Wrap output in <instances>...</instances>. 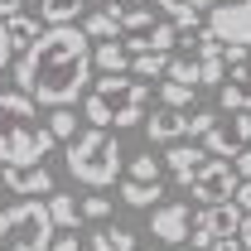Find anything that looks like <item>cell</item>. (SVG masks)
I'll return each mask as SVG.
<instances>
[{"mask_svg": "<svg viewBox=\"0 0 251 251\" xmlns=\"http://www.w3.org/2000/svg\"><path fill=\"white\" fill-rule=\"evenodd\" d=\"M193 97H198V87H188V82H169V77H164V87H159V106L184 111V106H193Z\"/></svg>", "mask_w": 251, "mask_h": 251, "instance_id": "cell-25", "label": "cell"}, {"mask_svg": "<svg viewBox=\"0 0 251 251\" xmlns=\"http://www.w3.org/2000/svg\"><path fill=\"white\" fill-rule=\"evenodd\" d=\"M159 10H164V20H169V25H179V34H198L203 29V25H198V20H203V15H198V10H193V5H184V0H159Z\"/></svg>", "mask_w": 251, "mask_h": 251, "instance_id": "cell-23", "label": "cell"}, {"mask_svg": "<svg viewBox=\"0 0 251 251\" xmlns=\"http://www.w3.org/2000/svg\"><path fill=\"white\" fill-rule=\"evenodd\" d=\"M145 106H150V82H140L135 73H101L87 87L82 101V116L101 130H130V126H145Z\"/></svg>", "mask_w": 251, "mask_h": 251, "instance_id": "cell-2", "label": "cell"}, {"mask_svg": "<svg viewBox=\"0 0 251 251\" xmlns=\"http://www.w3.org/2000/svg\"><path fill=\"white\" fill-rule=\"evenodd\" d=\"M203 29H213L222 44H242V49H251V0L213 5V10H208V25H203Z\"/></svg>", "mask_w": 251, "mask_h": 251, "instance_id": "cell-10", "label": "cell"}, {"mask_svg": "<svg viewBox=\"0 0 251 251\" xmlns=\"http://www.w3.org/2000/svg\"><path fill=\"white\" fill-rule=\"evenodd\" d=\"M218 101L227 111H251V58L237 63V68H227V77H222V87H218Z\"/></svg>", "mask_w": 251, "mask_h": 251, "instance_id": "cell-12", "label": "cell"}, {"mask_svg": "<svg viewBox=\"0 0 251 251\" xmlns=\"http://www.w3.org/2000/svg\"><path fill=\"white\" fill-rule=\"evenodd\" d=\"M92 68H97V73H130V53H126V44H121V39L92 44Z\"/></svg>", "mask_w": 251, "mask_h": 251, "instance_id": "cell-19", "label": "cell"}, {"mask_svg": "<svg viewBox=\"0 0 251 251\" xmlns=\"http://www.w3.org/2000/svg\"><path fill=\"white\" fill-rule=\"evenodd\" d=\"M0 184L5 193H15V198H49L53 193V169L39 159V164H0Z\"/></svg>", "mask_w": 251, "mask_h": 251, "instance_id": "cell-9", "label": "cell"}, {"mask_svg": "<svg viewBox=\"0 0 251 251\" xmlns=\"http://www.w3.org/2000/svg\"><path fill=\"white\" fill-rule=\"evenodd\" d=\"M25 10V0H0V20H10V15H20Z\"/></svg>", "mask_w": 251, "mask_h": 251, "instance_id": "cell-34", "label": "cell"}, {"mask_svg": "<svg viewBox=\"0 0 251 251\" xmlns=\"http://www.w3.org/2000/svg\"><path fill=\"white\" fill-rule=\"evenodd\" d=\"M58 237V227L49 218L44 198H20L10 208H0V251H49Z\"/></svg>", "mask_w": 251, "mask_h": 251, "instance_id": "cell-5", "label": "cell"}, {"mask_svg": "<svg viewBox=\"0 0 251 251\" xmlns=\"http://www.w3.org/2000/svg\"><path fill=\"white\" fill-rule=\"evenodd\" d=\"M87 10V0H34L39 25H77Z\"/></svg>", "mask_w": 251, "mask_h": 251, "instance_id": "cell-16", "label": "cell"}, {"mask_svg": "<svg viewBox=\"0 0 251 251\" xmlns=\"http://www.w3.org/2000/svg\"><path fill=\"white\" fill-rule=\"evenodd\" d=\"M68 174L77 179V184L87 188H106L121 179L126 169V155L121 145H116V135L111 130H101V126H87V130H77L73 140H68Z\"/></svg>", "mask_w": 251, "mask_h": 251, "instance_id": "cell-4", "label": "cell"}, {"mask_svg": "<svg viewBox=\"0 0 251 251\" xmlns=\"http://www.w3.org/2000/svg\"><path fill=\"white\" fill-rule=\"evenodd\" d=\"M213 121H218V111H188V135L203 140V135L213 130Z\"/></svg>", "mask_w": 251, "mask_h": 251, "instance_id": "cell-29", "label": "cell"}, {"mask_svg": "<svg viewBox=\"0 0 251 251\" xmlns=\"http://www.w3.org/2000/svg\"><path fill=\"white\" fill-rule=\"evenodd\" d=\"M184 5H193V10H198V15H203V10H213V5H218V0H184Z\"/></svg>", "mask_w": 251, "mask_h": 251, "instance_id": "cell-37", "label": "cell"}, {"mask_svg": "<svg viewBox=\"0 0 251 251\" xmlns=\"http://www.w3.org/2000/svg\"><path fill=\"white\" fill-rule=\"evenodd\" d=\"M130 5H159V0H130Z\"/></svg>", "mask_w": 251, "mask_h": 251, "instance_id": "cell-38", "label": "cell"}, {"mask_svg": "<svg viewBox=\"0 0 251 251\" xmlns=\"http://www.w3.org/2000/svg\"><path fill=\"white\" fill-rule=\"evenodd\" d=\"M203 164H208V150H203V145H184V140H174V145H169V155H164V169H169L179 184H188Z\"/></svg>", "mask_w": 251, "mask_h": 251, "instance_id": "cell-14", "label": "cell"}, {"mask_svg": "<svg viewBox=\"0 0 251 251\" xmlns=\"http://www.w3.org/2000/svg\"><path fill=\"white\" fill-rule=\"evenodd\" d=\"M82 34L92 44H106V39H121V5H101L97 15L82 20Z\"/></svg>", "mask_w": 251, "mask_h": 251, "instance_id": "cell-15", "label": "cell"}, {"mask_svg": "<svg viewBox=\"0 0 251 251\" xmlns=\"http://www.w3.org/2000/svg\"><path fill=\"white\" fill-rule=\"evenodd\" d=\"M126 179L155 184V179H159V159H155V155H130V164H126Z\"/></svg>", "mask_w": 251, "mask_h": 251, "instance_id": "cell-26", "label": "cell"}, {"mask_svg": "<svg viewBox=\"0 0 251 251\" xmlns=\"http://www.w3.org/2000/svg\"><path fill=\"white\" fill-rule=\"evenodd\" d=\"M237 184H242V179H237V169H232L227 159H213V155H208V164H203L184 188L193 193V198H203V203H227V198L237 193Z\"/></svg>", "mask_w": 251, "mask_h": 251, "instance_id": "cell-8", "label": "cell"}, {"mask_svg": "<svg viewBox=\"0 0 251 251\" xmlns=\"http://www.w3.org/2000/svg\"><path fill=\"white\" fill-rule=\"evenodd\" d=\"M169 82H188V87H198V58H169V73H164Z\"/></svg>", "mask_w": 251, "mask_h": 251, "instance_id": "cell-27", "label": "cell"}, {"mask_svg": "<svg viewBox=\"0 0 251 251\" xmlns=\"http://www.w3.org/2000/svg\"><path fill=\"white\" fill-rule=\"evenodd\" d=\"M44 203H49V218H53V227H58V232H77L82 208H77V198H73V193H58V188H53Z\"/></svg>", "mask_w": 251, "mask_h": 251, "instance_id": "cell-17", "label": "cell"}, {"mask_svg": "<svg viewBox=\"0 0 251 251\" xmlns=\"http://www.w3.org/2000/svg\"><path fill=\"white\" fill-rule=\"evenodd\" d=\"M92 251H135V232L130 227H111V222H97V232L87 237Z\"/></svg>", "mask_w": 251, "mask_h": 251, "instance_id": "cell-18", "label": "cell"}, {"mask_svg": "<svg viewBox=\"0 0 251 251\" xmlns=\"http://www.w3.org/2000/svg\"><path fill=\"white\" fill-rule=\"evenodd\" d=\"M237 237L247 242V251H251V213H242V227H237Z\"/></svg>", "mask_w": 251, "mask_h": 251, "instance_id": "cell-36", "label": "cell"}, {"mask_svg": "<svg viewBox=\"0 0 251 251\" xmlns=\"http://www.w3.org/2000/svg\"><path fill=\"white\" fill-rule=\"evenodd\" d=\"M39 34H44V29H39V15H25V10H20V15L5 20V39H10V49H20V53L29 49Z\"/></svg>", "mask_w": 251, "mask_h": 251, "instance_id": "cell-20", "label": "cell"}, {"mask_svg": "<svg viewBox=\"0 0 251 251\" xmlns=\"http://www.w3.org/2000/svg\"><path fill=\"white\" fill-rule=\"evenodd\" d=\"M159 198H164V184H140V179H121V203L126 208H155Z\"/></svg>", "mask_w": 251, "mask_h": 251, "instance_id": "cell-21", "label": "cell"}, {"mask_svg": "<svg viewBox=\"0 0 251 251\" xmlns=\"http://www.w3.org/2000/svg\"><path fill=\"white\" fill-rule=\"evenodd\" d=\"M169 58L174 53H159V49H145V53H130V73L140 77V82H155L169 73Z\"/></svg>", "mask_w": 251, "mask_h": 251, "instance_id": "cell-22", "label": "cell"}, {"mask_svg": "<svg viewBox=\"0 0 251 251\" xmlns=\"http://www.w3.org/2000/svg\"><path fill=\"white\" fill-rule=\"evenodd\" d=\"M208 251H247V242H242V237H222V242H213Z\"/></svg>", "mask_w": 251, "mask_h": 251, "instance_id": "cell-33", "label": "cell"}, {"mask_svg": "<svg viewBox=\"0 0 251 251\" xmlns=\"http://www.w3.org/2000/svg\"><path fill=\"white\" fill-rule=\"evenodd\" d=\"M49 251H92V247H82L77 237H53V247Z\"/></svg>", "mask_w": 251, "mask_h": 251, "instance_id": "cell-32", "label": "cell"}, {"mask_svg": "<svg viewBox=\"0 0 251 251\" xmlns=\"http://www.w3.org/2000/svg\"><path fill=\"white\" fill-rule=\"evenodd\" d=\"M49 135H53V140H63V145H68V140H73V135H77V111H73V106H49Z\"/></svg>", "mask_w": 251, "mask_h": 251, "instance_id": "cell-24", "label": "cell"}, {"mask_svg": "<svg viewBox=\"0 0 251 251\" xmlns=\"http://www.w3.org/2000/svg\"><path fill=\"white\" fill-rule=\"evenodd\" d=\"M232 169H237V179H251V145H242L232 155Z\"/></svg>", "mask_w": 251, "mask_h": 251, "instance_id": "cell-30", "label": "cell"}, {"mask_svg": "<svg viewBox=\"0 0 251 251\" xmlns=\"http://www.w3.org/2000/svg\"><path fill=\"white\" fill-rule=\"evenodd\" d=\"M0 188H5V184H0Z\"/></svg>", "mask_w": 251, "mask_h": 251, "instance_id": "cell-40", "label": "cell"}, {"mask_svg": "<svg viewBox=\"0 0 251 251\" xmlns=\"http://www.w3.org/2000/svg\"><path fill=\"white\" fill-rule=\"evenodd\" d=\"M145 135H150L155 145H174V140L188 135V116L174 111V106H159L155 116H145Z\"/></svg>", "mask_w": 251, "mask_h": 251, "instance_id": "cell-13", "label": "cell"}, {"mask_svg": "<svg viewBox=\"0 0 251 251\" xmlns=\"http://www.w3.org/2000/svg\"><path fill=\"white\" fill-rule=\"evenodd\" d=\"M188 222H193V208L179 203V198H169V203H159L155 213H150V237L164 242V247H184L188 242Z\"/></svg>", "mask_w": 251, "mask_h": 251, "instance_id": "cell-11", "label": "cell"}, {"mask_svg": "<svg viewBox=\"0 0 251 251\" xmlns=\"http://www.w3.org/2000/svg\"><path fill=\"white\" fill-rule=\"evenodd\" d=\"M10 53H15V49H10V39H5V20H0V68L10 63Z\"/></svg>", "mask_w": 251, "mask_h": 251, "instance_id": "cell-35", "label": "cell"}, {"mask_svg": "<svg viewBox=\"0 0 251 251\" xmlns=\"http://www.w3.org/2000/svg\"><path fill=\"white\" fill-rule=\"evenodd\" d=\"M77 208H82V222H106L111 218V198H101V193H87Z\"/></svg>", "mask_w": 251, "mask_h": 251, "instance_id": "cell-28", "label": "cell"}, {"mask_svg": "<svg viewBox=\"0 0 251 251\" xmlns=\"http://www.w3.org/2000/svg\"><path fill=\"white\" fill-rule=\"evenodd\" d=\"M237 227H242V208L227 198V203H203L198 213H193V222H188V247L208 251L213 242H222V237H237Z\"/></svg>", "mask_w": 251, "mask_h": 251, "instance_id": "cell-6", "label": "cell"}, {"mask_svg": "<svg viewBox=\"0 0 251 251\" xmlns=\"http://www.w3.org/2000/svg\"><path fill=\"white\" fill-rule=\"evenodd\" d=\"M232 203H237L242 213H251V179H242V184H237V193H232Z\"/></svg>", "mask_w": 251, "mask_h": 251, "instance_id": "cell-31", "label": "cell"}, {"mask_svg": "<svg viewBox=\"0 0 251 251\" xmlns=\"http://www.w3.org/2000/svg\"><path fill=\"white\" fill-rule=\"evenodd\" d=\"M101 5H116V0H101Z\"/></svg>", "mask_w": 251, "mask_h": 251, "instance_id": "cell-39", "label": "cell"}, {"mask_svg": "<svg viewBox=\"0 0 251 251\" xmlns=\"http://www.w3.org/2000/svg\"><path fill=\"white\" fill-rule=\"evenodd\" d=\"M92 39L82 34V25H44V34L15 63L20 92L39 106H73L92 87Z\"/></svg>", "mask_w": 251, "mask_h": 251, "instance_id": "cell-1", "label": "cell"}, {"mask_svg": "<svg viewBox=\"0 0 251 251\" xmlns=\"http://www.w3.org/2000/svg\"><path fill=\"white\" fill-rule=\"evenodd\" d=\"M242 145H251V111H232V116H218L213 130L203 135V150L213 159H232Z\"/></svg>", "mask_w": 251, "mask_h": 251, "instance_id": "cell-7", "label": "cell"}, {"mask_svg": "<svg viewBox=\"0 0 251 251\" xmlns=\"http://www.w3.org/2000/svg\"><path fill=\"white\" fill-rule=\"evenodd\" d=\"M58 140L39 116V101L25 92H0V164H39Z\"/></svg>", "mask_w": 251, "mask_h": 251, "instance_id": "cell-3", "label": "cell"}]
</instances>
